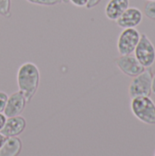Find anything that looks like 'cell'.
I'll list each match as a JSON object with an SVG mask.
<instances>
[{"mask_svg": "<svg viewBox=\"0 0 155 156\" xmlns=\"http://www.w3.org/2000/svg\"><path fill=\"white\" fill-rule=\"evenodd\" d=\"M152 79H153L152 67L146 68L141 74L134 77L129 86L130 97L132 99L140 96L150 97L152 94Z\"/></svg>", "mask_w": 155, "mask_h": 156, "instance_id": "3957f363", "label": "cell"}, {"mask_svg": "<svg viewBox=\"0 0 155 156\" xmlns=\"http://www.w3.org/2000/svg\"><path fill=\"white\" fill-rule=\"evenodd\" d=\"M26 103H27V101H26L24 94L20 90L13 92L11 95L8 96V99H7V101H6V104H5L3 113L5 114V116L6 118L18 116L25 110Z\"/></svg>", "mask_w": 155, "mask_h": 156, "instance_id": "52a82bcc", "label": "cell"}, {"mask_svg": "<svg viewBox=\"0 0 155 156\" xmlns=\"http://www.w3.org/2000/svg\"><path fill=\"white\" fill-rule=\"evenodd\" d=\"M141 33L136 28L123 29L117 41V49L121 56L131 55L134 52L136 46L140 40Z\"/></svg>", "mask_w": 155, "mask_h": 156, "instance_id": "5b68a950", "label": "cell"}, {"mask_svg": "<svg viewBox=\"0 0 155 156\" xmlns=\"http://www.w3.org/2000/svg\"><path fill=\"white\" fill-rule=\"evenodd\" d=\"M22 147V142L18 137H8L0 149V156H17Z\"/></svg>", "mask_w": 155, "mask_h": 156, "instance_id": "8fae6325", "label": "cell"}, {"mask_svg": "<svg viewBox=\"0 0 155 156\" xmlns=\"http://www.w3.org/2000/svg\"><path fill=\"white\" fill-rule=\"evenodd\" d=\"M128 7L130 0H109L104 10L105 16L108 19L116 21Z\"/></svg>", "mask_w": 155, "mask_h": 156, "instance_id": "30bf717a", "label": "cell"}, {"mask_svg": "<svg viewBox=\"0 0 155 156\" xmlns=\"http://www.w3.org/2000/svg\"><path fill=\"white\" fill-rule=\"evenodd\" d=\"M40 82V71L33 62H25L18 68L16 73V83L26 101H30L37 93Z\"/></svg>", "mask_w": 155, "mask_h": 156, "instance_id": "6da1fadb", "label": "cell"}, {"mask_svg": "<svg viewBox=\"0 0 155 156\" xmlns=\"http://www.w3.org/2000/svg\"><path fill=\"white\" fill-rule=\"evenodd\" d=\"M26 128V121L24 117L18 115L6 118L4 127L0 131L5 137H17Z\"/></svg>", "mask_w": 155, "mask_h": 156, "instance_id": "9c48e42d", "label": "cell"}, {"mask_svg": "<svg viewBox=\"0 0 155 156\" xmlns=\"http://www.w3.org/2000/svg\"><path fill=\"white\" fill-rule=\"evenodd\" d=\"M134 56L144 68L152 67L155 62V48L146 34H141Z\"/></svg>", "mask_w": 155, "mask_h": 156, "instance_id": "277c9868", "label": "cell"}, {"mask_svg": "<svg viewBox=\"0 0 155 156\" xmlns=\"http://www.w3.org/2000/svg\"><path fill=\"white\" fill-rule=\"evenodd\" d=\"M5 121H6V117L5 116V114L3 112H1L0 113V131L4 127V124H5Z\"/></svg>", "mask_w": 155, "mask_h": 156, "instance_id": "ac0fdd59", "label": "cell"}, {"mask_svg": "<svg viewBox=\"0 0 155 156\" xmlns=\"http://www.w3.org/2000/svg\"><path fill=\"white\" fill-rule=\"evenodd\" d=\"M7 99H8V95L4 91H0V113L4 112Z\"/></svg>", "mask_w": 155, "mask_h": 156, "instance_id": "9a60e30c", "label": "cell"}, {"mask_svg": "<svg viewBox=\"0 0 155 156\" xmlns=\"http://www.w3.org/2000/svg\"><path fill=\"white\" fill-rule=\"evenodd\" d=\"M60 3H69V0H59Z\"/></svg>", "mask_w": 155, "mask_h": 156, "instance_id": "44dd1931", "label": "cell"}, {"mask_svg": "<svg viewBox=\"0 0 155 156\" xmlns=\"http://www.w3.org/2000/svg\"><path fill=\"white\" fill-rule=\"evenodd\" d=\"M143 20V12L137 7H128L116 20L121 28H135Z\"/></svg>", "mask_w": 155, "mask_h": 156, "instance_id": "ba28073f", "label": "cell"}, {"mask_svg": "<svg viewBox=\"0 0 155 156\" xmlns=\"http://www.w3.org/2000/svg\"><path fill=\"white\" fill-rule=\"evenodd\" d=\"M154 156H155V154H154Z\"/></svg>", "mask_w": 155, "mask_h": 156, "instance_id": "603a6c76", "label": "cell"}, {"mask_svg": "<svg viewBox=\"0 0 155 156\" xmlns=\"http://www.w3.org/2000/svg\"><path fill=\"white\" fill-rule=\"evenodd\" d=\"M115 64L119 69L128 77L134 78L141 74L146 68H144L133 55H124L115 59Z\"/></svg>", "mask_w": 155, "mask_h": 156, "instance_id": "8992f818", "label": "cell"}, {"mask_svg": "<svg viewBox=\"0 0 155 156\" xmlns=\"http://www.w3.org/2000/svg\"><path fill=\"white\" fill-rule=\"evenodd\" d=\"M148 1H155V0H148Z\"/></svg>", "mask_w": 155, "mask_h": 156, "instance_id": "7402d4cb", "label": "cell"}, {"mask_svg": "<svg viewBox=\"0 0 155 156\" xmlns=\"http://www.w3.org/2000/svg\"><path fill=\"white\" fill-rule=\"evenodd\" d=\"M143 13L148 18L155 20V1H148L146 3Z\"/></svg>", "mask_w": 155, "mask_h": 156, "instance_id": "4fadbf2b", "label": "cell"}, {"mask_svg": "<svg viewBox=\"0 0 155 156\" xmlns=\"http://www.w3.org/2000/svg\"><path fill=\"white\" fill-rule=\"evenodd\" d=\"M26 1L30 4L38 5H47V6L56 5L60 3L59 0H26Z\"/></svg>", "mask_w": 155, "mask_h": 156, "instance_id": "5bb4252c", "label": "cell"}, {"mask_svg": "<svg viewBox=\"0 0 155 156\" xmlns=\"http://www.w3.org/2000/svg\"><path fill=\"white\" fill-rule=\"evenodd\" d=\"M100 1H101V0H88L87 5H86L85 7H86L87 9H91V8L95 7L96 5H98L100 4Z\"/></svg>", "mask_w": 155, "mask_h": 156, "instance_id": "e0dca14e", "label": "cell"}, {"mask_svg": "<svg viewBox=\"0 0 155 156\" xmlns=\"http://www.w3.org/2000/svg\"><path fill=\"white\" fill-rule=\"evenodd\" d=\"M6 139H7V137H5V136L0 132V149H1L2 146L4 145V144H5V142Z\"/></svg>", "mask_w": 155, "mask_h": 156, "instance_id": "d6986e66", "label": "cell"}, {"mask_svg": "<svg viewBox=\"0 0 155 156\" xmlns=\"http://www.w3.org/2000/svg\"><path fill=\"white\" fill-rule=\"evenodd\" d=\"M73 5L78 6V7H85L87 5L88 0H69Z\"/></svg>", "mask_w": 155, "mask_h": 156, "instance_id": "2e32d148", "label": "cell"}, {"mask_svg": "<svg viewBox=\"0 0 155 156\" xmlns=\"http://www.w3.org/2000/svg\"><path fill=\"white\" fill-rule=\"evenodd\" d=\"M152 94L155 96V73L153 74V79H152Z\"/></svg>", "mask_w": 155, "mask_h": 156, "instance_id": "ffe728a7", "label": "cell"}, {"mask_svg": "<svg viewBox=\"0 0 155 156\" xmlns=\"http://www.w3.org/2000/svg\"><path fill=\"white\" fill-rule=\"evenodd\" d=\"M131 109L139 121L148 125H155V103L150 97L132 98Z\"/></svg>", "mask_w": 155, "mask_h": 156, "instance_id": "7a4b0ae2", "label": "cell"}, {"mask_svg": "<svg viewBox=\"0 0 155 156\" xmlns=\"http://www.w3.org/2000/svg\"><path fill=\"white\" fill-rule=\"evenodd\" d=\"M0 16L7 18L11 16V0H0Z\"/></svg>", "mask_w": 155, "mask_h": 156, "instance_id": "7c38bea8", "label": "cell"}]
</instances>
